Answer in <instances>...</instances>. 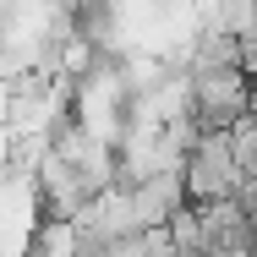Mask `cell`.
Wrapping results in <instances>:
<instances>
[{
  "label": "cell",
  "mask_w": 257,
  "mask_h": 257,
  "mask_svg": "<svg viewBox=\"0 0 257 257\" xmlns=\"http://www.w3.org/2000/svg\"><path fill=\"white\" fill-rule=\"evenodd\" d=\"M192 99L203 132H235L257 109V82L246 77V66H208L192 71Z\"/></svg>",
  "instance_id": "obj_2"
},
{
  "label": "cell",
  "mask_w": 257,
  "mask_h": 257,
  "mask_svg": "<svg viewBox=\"0 0 257 257\" xmlns=\"http://www.w3.org/2000/svg\"><path fill=\"white\" fill-rule=\"evenodd\" d=\"M241 192H246V170L235 159L230 132H203L197 148H192V159H186V197H192V208L235 203Z\"/></svg>",
  "instance_id": "obj_1"
},
{
  "label": "cell",
  "mask_w": 257,
  "mask_h": 257,
  "mask_svg": "<svg viewBox=\"0 0 257 257\" xmlns=\"http://www.w3.org/2000/svg\"><path fill=\"white\" fill-rule=\"evenodd\" d=\"M170 235H175V246H181V252H203V246H208L203 213H197V208H181V213L170 219Z\"/></svg>",
  "instance_id": "obj_4"
},
{
  "label": "cell",
  "mask_w": 257,
  "mask_h": 257,
  "mask_svg": "<svg viewBox=\"0 0 257 257\" xmlns=\"http://www.w3.org/2000/svg\"><path fill=\"white\" fill-rule=\"evenodd\" d=\"M132 208H137V224H143V230H170V219H175L181 208H192L186 175H154V181L132 186Z\"/></svg>",
  "instance_id": "obj_3"
}]
</instances>
